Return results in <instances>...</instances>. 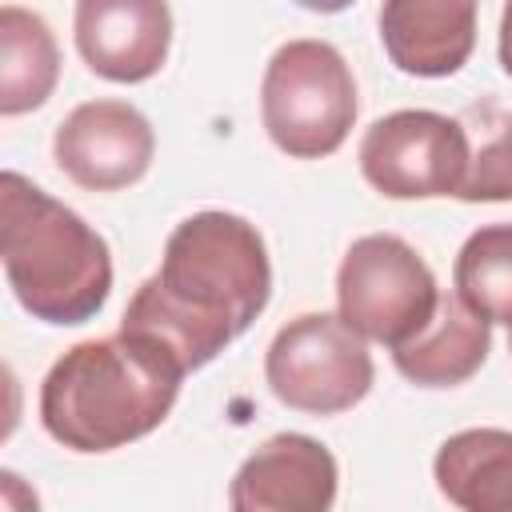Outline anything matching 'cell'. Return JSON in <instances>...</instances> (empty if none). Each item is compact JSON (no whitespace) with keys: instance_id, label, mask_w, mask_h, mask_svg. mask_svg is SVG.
I'll return each mask as SVG.
<instances>
[{"instance_id":"16","label":"cell","mask_w":512,"mask_h":512,"mask_svg":"<svg viewBox=\"0 0 512 512\" xmlns=\"http://www.w3.org/2000/svg\"><path fill=\"white\" fill-rule=\"evenodd\" d=\"M456 120L468 136V168L456 200L468 204L512 200V112L492 100H480L468 104Z\"/></svg>"},{"instance_id":"14","label":"cell","mask_w":512,"mask_h":512,"mask_svg":"<svg viewBox=\"0 0 512 512\" xmlns=\"http://www.w3.org/2000/svg\"><path fill=\"white\" fill-rule=\"evenodd\" d=\"M60 80V48L52 28L16 4L0 8V116L40 108Z\"/></svg>"},{"instance_id":"6","label":"cell","mask_w":512,"mask_h":512,"mask_svg":"<svg viewBox=\"0 0 512 512\" xmlns=\"http://www.w3.org/2000/svg\"><path fill=\"white\" fill-rule=\"evenodd\" d=\"M264 380L280 404L308 416H336L372 392L376 368L364 336H356L340 316L304 312L272 336L264 352Z\"/></svg>"},{"instance_id":"7","label":"cell","mask_w":512,"mask_h":512,"mask_svg":"<svg viewBox=\"0 0 512 512\" xmlns=\"http://www.w3.org/2000/svg\"><path fill=\"white\" fill-rule=\"evenodd\" d=\"M468 168V136L456 116L428 108H400L360 140V172L388 200L460 196Z\"/></svg>"},{"instance_id":"4","label":"cell","mask_w":512,"mask_h":512,"mask_svg":"<svg viewBox=\"0 0 512 512\" xmlns=\"http://www.w3.org/2000/svg\"><path fill=\"white\" fill-rule=\"evenodd\" d=\"M268 140L292 160L332 156L356 124V80L328 40H288L260 80Z\"/></svg>"},{"instance_id":"10","label":"cell","mask_w":512,"mask_h":512,"mask_svg":"<svg viewBox=\"0 0 512 512\" xmlns=\"http://www.w3.org/2000/svg\"><path fill=\"white\" fill-rule=\"evenodd\" d=\"M76 52L84 64L112 84L152 80L172 44V8L164 0H80Z\"/></svg>"},{"instance_id":"18","label":"cell","mask_w":512,"mask_h":512,"mask_svg":"<svg viewBox=\"0 0 512 512\" xmlns=\"http://www.w3.org/2000/svg\"><path fill=\"white\" fill-rule=\"evenodd\" d=\"M508 352H512V336H508Z\"/></svg>"},{"instance_id":"8","label":"cell","mask_w":512,"mask_h":512,"mask_svg":"<svg viewBox=\"0 0 512 512\" xmlns=\"http://www.w3.org/2000/svg\"><path fill=\"white\" fill-rule=\"evenodd\" d=\"M56 168L88 192H120L144 180L156 156V132L128 100H84L52 136Z\"/></svg>"},{"instance_id":"11","label":"cell","mask_w":512,"mask_h":512,"mask_svg":"<svg viewBox=\"0 0 512 512\" xmlns=\"http://www.w3.org/2000/svg\"><path fill=\"white\" fill-rule=\"evenodd\" d=\"M388 60L424 80L452 76L476 48V4L468 0H392L380 8Z\"/></svg>"},{"instance_id":"9","label":"cell","mask_w":512,"mask_h":512,"mask_svg":"<svg viewBox=\"0 0 512 512\" xmlns=\"http://www.w3.org/2000/svg\"><path fill=\"white\" fill-rule=\"evenodd\" d=\"M340 468L336 456L304 436L276 432L264 440L232 476L228 508L232 512H332Z\"/></svg>"},{"instance_id":"12","label":"cell","mask_w":512,"mask_h":512,"mask_svg":"<svg viewBox=\"0 0 512 512\" xmlns=\"http://www.w3.org/2000/svg\"><path fill=\"white\" fill-rule=\"evenodd\" d=\"M492 348V324L460 304L456 292H440L432 324L392 352V364L404 380L420 388H456L480 372Z\"/></svg>"},{"instance_id":"17","label":"cell","mask_w":512,"mask_h":512,"mask_svg":"<svg viewBox=\"0 0 512 512\" xmlns=\"http://www.w3.org/2000/svg\"><path fill=\"white\" fill-rule=\"evenodd\" d=\"M500 68L512 76V4H504V12H500Z\"/></svg>"},{"instance_id":"1","label":"cell","mask_w":512,"mask_h":512,"mask_svg":"<svg viewBox=\"0 0 512 512\" xmlns=\"http://www.w3.org/2000/svg\"><path fill=\"white\" fill-rule=\"evenodd\" d=\"M272 296V260L256 224L236 212H192L168 240L160 268L136 288L120 336L188 376L252 328Z\"/></svg>"},{"instance_id":"13","label":"cell","mask_w":512,"mask_h":512,"mask_svg":"<svg viewBox=\"0 0 512 512\" xmlns=\"http://www.w3.org/2000/svg\"><path fill=\"white\" fill-rule=\"evenodd\" d=\"M436 488L460 512H512V432L464 428L436 448Z\"/></svg>"},{"instance_id":"5","label":"cell","mask_w":512,"mask_h":512,"mask_svg":"<svg viewBox=\"0 0 512 512\" xmlns=\"http://www.w3.org/2000/svg\"><path fill=\"white\" fill-rule=\"evenodd\" d=\"M436 304L440 288L432 268L392 232L352 240L336 268V316L356 336L388 344L392 352L432 324Z\"/></svg>"},{"instance_id":"2","label":"cell","mask_w":512,"mask_h":512,"mask_svg":"<svg viewBox=\"0 0 512 512\" xmlns=\"http://www.w3.org/2000/svg\"><path fill=\"white\" fill-rule=\"evenodd\" d=\"M180 380L120 332L80 340L40 384V424L72 452H116L168 420Z\"/></svg>"},{"instance_id":"3","label":"cell","mask_w":512,"mask_h":512,"mask_svg":"<svg viewBox=\"0 0 512 512\" xmlns=\"http://www.w3.org/2000/svg\"><path fill=\"white\" fill-rule=\"evenodd\" d=\"M0 256L8 288L32 320L84 324L108 304V240L20 172L0 176Z\"/></svg>"},{"instance_id":"15","label":"cell","mask_w":512,"mask_h":512,"mask_svg":"<svg viewBox=\"0 0 512 512\" xmlns=\"http://www.w3.org/2000/svg\"><path fill=\"white\" fill-rule=\"evenodd\" d=\"M452 288L484 324L512 328V224H484L460 244Z\"/></svg>"}]
</instances>
